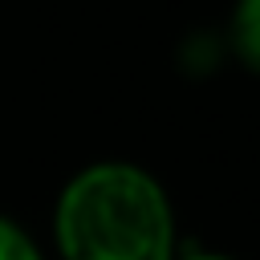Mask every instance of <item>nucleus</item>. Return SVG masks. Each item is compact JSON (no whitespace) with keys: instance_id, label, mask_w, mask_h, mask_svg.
Instances as JSON below:
<instances>
[{"instance_id":"f257e3e1","label":"nucleus","mask_w":260,"mask_h":260,"mask_svg":"<svg viewBox=\"0 0 260 260\" xmlns=\"http://www.w3.org/2000/svg\"><path fill=\"white\" fill-rule=\"evenodd\" d=\"M53 260H175L183 248L167 183L134 158L69 171L49 207Z\"/></svg>"},{"instance_id":"f03ea898","label":"nucleus","mask_w":260,"mask_h":260,"mask_svg":"<svg viewBox=\"0 0 260 260\" xmlns=\"http://www.w3.org/2000/svg\"><path fill=\"white\" fill-rule=\"evenodd\" d=\"M219 41L244 73L260 77V0H232Z\"/></svg>"},{"instance_id":"7ed1b4c3","label":"nucleus","mask_w":260,"mask_h":260,"mask_svg":"<svg viewBox=\"0 0 260 260\" xmlns=\"http://www.w3.org/2000/svg\"><path fill=\"white\" fill-rule=\"evenodd\" d=\"M0 260H53V256L41 236H32L16 215L0 211Z\"/></svg>"},{"instance_id":"20e7f679","label":"nucleus","mask_w":260,"mask_h":260,"mask_svg":"<svg viewBox=\"0 0 260 260\" xmlns=\"http://www.w3.org/2000/svg\"><path fill=\"white\" fill-rule=\"evenodd\" d=\"M175 260H240V256H232V252H223V248H203V244L187 248V244H183Z\"/></svg>"}]
</instances>
